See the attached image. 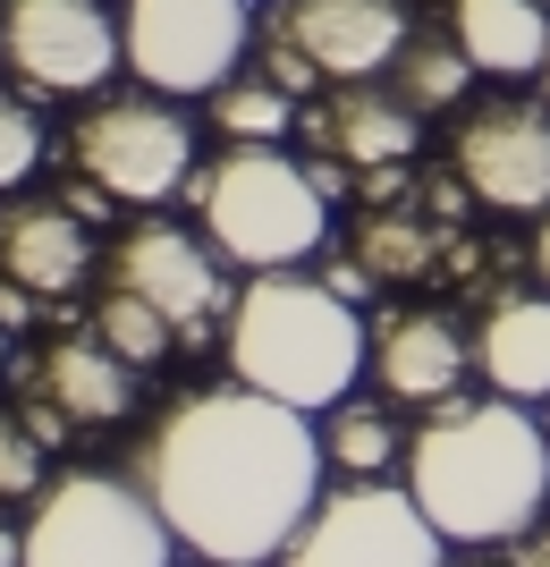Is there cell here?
Returning a JSON list of instances; mask_svg holds the SVG:
<instances>
[{
    "instance_id": "6da1fadb",
    "label": "cell",
    "mask_w": 550,
    "mask_h": 567,
    "mask_svg": "<svg viewBox=\"0 0 550 567\" xmlns=\"http://www.w3.org/2000/svg\"><path fill=\"white\" fill-rule=\"evenodd\" d=\"M322 424L263 390H195L136 441V483L204 567H271L322 499Z\"/></svg>"
},
{
    "instance_id": "7a4b0ae2",
    "label": "cell",
    "mask_w": 550,
    "mask_h": 567,
    "mask_svg": "<svg viewBox=\"0 0 550 567\" xmlns=\"http://www.w3.org/2000/svg\"><path fill=\"white\" fill-rule=\"evenodd\" d=\"M407 492L457 550L526 543L550 508V424L526 399H440L407 432Z\"/></svg>"
},
{
    "instance_id": "3957f363",
    "label": "cell",
    "mask_w": 550,
    "mask_h": 567,
    "mask_svg": "<svg viewBox=\"0 0 550 567\" xmlns=\"http://www.w3.org/2000/svg\"><path fill=\"white\" fill-rule=\"evenodd\" d=\"M364 364H373V331L331 280H305V271H255L246 280L238 313H229V373L246 390L331 415L339 399H356Z\"/></svg>"
},
{
    "instance_id": "277c9868",
    "label": "cell",
    "mask_w": 550,
    "mask_h": 567,
    "mask_svg": "<svg viewBox=\"0 0 550 567\" xmlns=\"http://www.w3.org/2000/svg\"><path fill=\"white\" fill-rule=\"evenodd\" d=\"M187 195L220 262H246V271H297L331 237V195L313 187L305 162H288L271 144H229L212 169L187 178Z\"/></svg>"
},
{
    "instance_id": "5b68a950",
    "label": "cell",
    "mask_w": 550,
    "mask_h": 567,
    "mask_svg": "<svg viewBox=\"0 0 550 567\" xmlns=\"http://www.w3.org/2000/svg\"><path fill=\"white\" fill-rule=\"evenodd\" d=\"M178 534L136 474H60L25 517V567H169Z\"/></svg>"
},
{
    "instance_id": "8992f818",
    "label": "cell",
    "mask_w": 550,
    "mask_h": 567,
    "mask_svg": "<svg viewBox=\"0 0 550 567\" xmlns=\"http://www.w3.org/2000/svg\"><path fill=\"white\" fill-rule=\"evenodd\" d=\"M280 567H449V534L424 517V499L407 483H339L313 499V517L297 525V543Z\"/></svg>"
},
{
    "instance_id": "52a82bcc",
    "label": "cell",
    "mask_w": 550,
    "mask_h": 567,
    "mask_svg": "<svg viewBox=\"0 0 550 567\" xmlns=\"http://www.w3.org/2000/svg\"><path fill=\"white\" fill-rule=\"evenodd\" d=\"M69 153L94 187H111L120 204L153 213V204H169L195 178V118L178 102H153V85H144V94L94 102V111L76 118Z\"/></svg>"
},
{
    "instance_id": "ba28073f",
    "label": "cell",
    "mask_w": 550,
    "mask_h": 567,
    "mask_svg": "<svg viewBox=\"0 0 550 567\" xmlns=\"http://www.w3.org/2000/svg\"><path fill=\"white\" fill-rule=\"evenodd\" d=\"M127 69L153 94H220L246 60V0H127L120 9Z\"/></svg>"
},
{
    "instance_id": "9c48e42d",
    "label": "cell",
    "mask_w": 550,
    "mask_h": 567,
    "mask_svg": "<svg viewBox=\"0 0 550 567\" xmlns=\"http://www.w3.org/2000/svg\"><path fill=\"white\" fill-rule=\"evenodd\" d=\"M0 60L25 94H94L127 69V34L102 0H0Z\"/></svg>"
},
{
    "instance_id": "30bf717a",
    "label": "cell",
    "mask_w": 550,
    "mask_h": 567,
    "mask_svg": "<svg viewBox=\"0 0 550 567\" xmlns=\"http://www.w3.org/2000/svg\"><path fill=\"white\" fill-rule=\"evenodd\" d=\"M111 288L162 306L178 339H204L220 313H238V297L220 288L212 246H204L195 229H178V220H162V213H144V220L120 229V246H111Z\"/></svg>"
},
{
    "instance_id": "8fae6325",
    "label": "cell",
    "mask_w": 550,
    "mask_h": 567,
    "mask_svg": "<svg viewBox=\"0 0 550 567\" xmlns=\"http://www.w3.org/2000/svg\"><path fill=\"white\" fill-rule=\"evenodd\" d=\"M449 162L491 213H550V102H526V94L475 102L457 118Z\"/></svg>"
},
{
    "instance_id": "7c38bea8",
    "label": "cell",
    "mask_w": 550,
    "mask_h": 567,
    "mask_svg": "<svg viewBox=\"0 0 550 567\" xmlns=\"http://www.w3.org/2000/svg\"><path fill=\"white\" fill-rule=\"evenodd\" d=\"M271 34L297 43L331 85H364V76H382L390 60L415 43V25H407L398 0H280Z\"/></svg>"
},
{
    "instance_id": "4fadbf2b",
    "label": "cell",
    "mask_w": 550,
    "mask_h": 567,
    "mask_svg": "<svg viewBox=\"0 0 550 567\" xmlns=\"http://www.w3.org/2000/svg\"><path fill=\"white\" fill-rule=\"evenodd\" d=\"M475 373V339L449 313H390L373 331V381L407 406H440L457 399V381Z\"/></svg>"
},
{
    "instance_id": "5bb4252c",
    "label": "cell",
    "mask_w": 550,
    "mask_h": 567,
    "mask_svg": "<svg viewBox=\"0 0 550 567\" xmlns=\"http://www.w3.org/2000/svg\"><path fill=\"white\" fill-rule=\"evenodd\" d=\"M475 373L500 390V399H550V297L508 288L491 297L475 322Z\"/></svg>"
},
{
    "instance_id": "9a60e30c",
    "label": "cell",
    "mask_w": 550,
    "mask_h": 567,
    "mask_svg": "<svg viewBox=\"0 0 550 567\" xmlns=\"http://www.w3.org/2000/svg\"><path fill=\"white\" fill-rule=\"evenodd\" d=\"M85 262H94V246H85V220H76L69 204H9V213H0V271L18 288L69 297V288L85 280Z\"/></svg>"
},
{
    "instance_id": "2e32d148",
    "label": "cell",
    "mask_w": 550,
    "mask_h": 567,
    "mask_svg": "<svg viewBox=\"0 0 550 567\" xmlns=\"http://www.w3.org/2000/svg\"><path fill=\"white\" fill-rule=\"evenodd\" d=\"M34 390H43L69 424H127L136 406V364L102 339H51L43 364H34Z\"/></svg>"
},
{
    "instance_id": "e0dca14e",
    "label": "cell",
    "mask_w": 550,
    "mask_h": 567,
    "mask_svg": "<svg viewBox=\"0 0 550 567\" xmlns=\"http://www.w3.org/2000/svg\"><path fill=\"white\" fill-rule=\"evenodd\" d=\"M313 136L331 144L339 162L356 169H398L415 162V144H424V118H415L407 94H373V85H347V94H331V111L313 118Z\"/></svg>"
},
{
    "instance_id": "ac0fdd59",
    "label": "cell",
    "mask_w": 550,
    "mask_h": 567,
    "mask_svg": "<svg viewBox=\"0 0 550 567\" xmlns=\"http://www.w3.org/2000/svg\"><path fill=\"white\" fill-rule=\"evenodd\" d=\"M449 34L466 43L482 76H542L550 60V9L542 0H457Z\"/></svg>"
},
{
    "instance_id": "d6986e66",
    "label": "cell",
    "mask_w": 550,
    "mask_h": 567,
    "mask_svg": "<svg viewBox=\"0 0 550 567\" xmlns=\"http://www.w3.org/2000/svg\"><path fill=\"white\" fill-rule=\"evenodd\" d=\"M322 457H331L339 474L373 483V474H390V457H407V450H398V432H390V415L373 399H339L331 415H322Z\"/></svg>"
},
{
    "instance_id": "ffe728a7",
    "label": "cell",
    "mask_w": 550,
    "mask_h": 567,
    "mask_svg": "<svg viewBox=\"0 0 550 567\" xmlns=\"http://www.w3.org/2000/svg\"><path fill=\"white\" fill-rule=\"evenodd\" d=\"M390 76H398V94H407L415 111H457V102H466V85H475L482 69L466 60V43H457V34H449V43H432V34H424V43H407L398 60H390Z\"/></svg>"
},
{
    "instance_id": "44dd1931",
    "label": "cell",
    "mask_w": 550,
    "mask_h": 567,
    "mask_svg": "<svg viewBox=\"0 0 550 567\" xmlns=\"http://www.w3.org/2000/svg\"><path fill=\"white\" fill-rule=\"evenodd\" d=\"M432 255H440V229H424V220H407V213H373L356 229V262L373 280H424Z\"/></svg>"
},
{
    "instance_id": "7402d4cb",
    "label": "cell",
    "mask_w": 550,
    "mask_h": 567,
    "mask_svg": "<svg viewBox=\"0 0 550 567\" xmlns=\"http://www.w3.org/2000/svg\"><path fill=\"white\" fill-rule=\"evenodd\" d=\"M212 118H220V136H238V144H280L288 136V118H297V94H280L271 76H229L220 85V102H212Z\"/></svg>"
},
{
    "instance_id": "603a6c76",
    "label": "cell",
    "mask_w": 550,
    "mask_h": 567,
    "mask_svg": "<svg viewBox=\"0 0 550 567\" xmlns=\"http://www.w3.org/2000/svg\"><path fill=\"white\" fill-rule=\"evenodd\" d=\"M94 339H102V348H120L127 364L144 373V364H153V355H162L178 331H169L162 306H144V297H127V288H111V297L94 306Z\"/></svg>"
},
{
    "instance_id": "cb8c5ba5",
    "label": "cell",
    "mask_w": 550,
    "mask_h": 567,
    "mask_svg": "<svg viewBox=\"0 0 550 567\" xmlns=\"http://www.w3.org/2000/svg\"><path fill=\"white\" fill-rule=\"evenodd\" d=\"M34 169H43V118H34V102L0 94V195L25 187Z\"/></svg>"
},
{
    "instance_id": "d4e9b609",
    "label": "cell",
    "mask_w": 550,
    "mask_h": 567,
    "mask_svg": "<svg viewBox=\"0 0 550 567\" xmlns=\"http://www.w3.org/2000/svg\"><path fill=\"white\" fill-rule=\"evenodd\" d=\"M0 499H43V441L25 415H0Z\"/></svg>"
},
{
    "instance_id": "484cf974",
    "label": "cell",
    "mask_w": 550,
    "mask_h": 567,
    "mask_svg": "<svg viewBox=\"0 0 550 567\" xmlns=\"http://www.w3.org/2000/svg\"><path fill=\"white\" fill-rule=\"evenodd\" d=\"M263 69H271V85H280V94H313V85H322V69H313V60H305L297 43H280V34H271Z\"/></svg>"
},
{
    "instance_id": "4316f807",
    "label": "cell",
    "mask_w": 550,
    "mask_h": 567,
    "mask_svg": "<svg viewBox=\"0 0 550 567\" xmlns=\"http://www.w3.org/2000/svg\"><path fill=\"white\" fill-rule=\"evenodd\" d=\"M25 424H34V441H43V450H60V432H69V415H60V406H51L43 390H34V399H25Z\"/></svg>"
},
{
    "instance_id": "83f0119b",
    "label": "cell",
    "mask_w": 550,
    "mask_h": 567,
    "mask_svg": "<svg viewBox=\"0 0 550 567\" xmlns=\"http://www.w3.org/2000/svg\"><path fill=\"white\" fill-rule=\"evenodd\" d=\"M25 297H34V288H18V280H9V271H0V331H18L25 313H34V306H25Z\"/></svg>"
},
{
    "instance_id": "f1b7e54d",
    "label": "cell",
    "mask_w": 550,
    "mask_h": 567,
    "mask_svg": "<svg viewBox=\"0 0 550 567\" xmlns=\"http://www.w3.org/2000/svg\"><path fill=\"white\" fill-rule=\"evenodd\" d=\"M517 567H550V525H533L526 543H517Z\"/></svg>"
},
{
    "instance_id": "f546056e",
    "label": "cell",
    "mask_w": 550,
    "mask_h": 567,
    "mask_svg": "<svg viewBox=\"0 0 550 567\" xmlns=\"http://www.w3.org/2000/svg\"><path fill=\"white\" fill-rule=\"evenodd\" d=\"M305 169H313V187L331 195V204H339V195H347V169H339V162H305Z\"/></svg>"
},
{
    "instance_id": "4dcf8cb0",
    "label": "cell",
    "mask_w": 550,
    "mask_h": 567,
    "mask_svg": "<svg viewBox=\"0 0 550 567\" xmlns=\"http://www.w3.org/2000/svg\"><path fill=\"white\" fill-rule=\"evenodd\" d=\"M0 567H25V534L18 525H0Z\"/></svg>"
},
{
    "instance_id": "1f68e13d",
    "label": "cell",
    "mask_w": 550,
    "mask_h": 567,
    "mask_svg": "<svg viewBox=\"0 0 550 567\" xmlns=\"http://www.w3.org/2000/svg\"><path fill=\"white\" fill-rule=\"evenodd\" d=\"M533 271H542V288H550V213H542V229H533Z\"/></svg>"
},
{
    "instance_id": "d6a6232c",
    "label": "cell",
    "mask_w": 550,
    "mask_h": 567,
    "mask_svg": "<svg viewBox=\"0 0 550 567\" xmlns=\"http://www.w3.org/2000/svg\"><path fill=\"white\" fill-rule=\"evenodd\" d=\"M466 567H517V559H491V550H482V559H466Z\"/></svg>"
},
{
    "instance_id": "836d02e7",
    "label": "cell",
    "mask_w": 550,
    "mask_h": 567,
    "mask_svg": "<svg viewBox=\"0 0 550 567\" xmlns=\"http://www.w3.org/2000/svg\"><path fill=\"white\" fill-rule=\"evenodd\" d=\"M542 102H550V60H542Z\"/></svg>"
},
{
    "instance_id": "e575fe53",
    "label": "cell",
    "mask_w": 550,
    "mask_h": 567,
    "mask_svg": "<svg viewBox=\"0 0 550 567\" xmlns=\"http://www.w3.org/2000/svg\"><path fill=\"white\" fill-rule=\"evenodd\" d=\"M0 364H9V331H0Z\"/></svg>"
}]
</instances>
